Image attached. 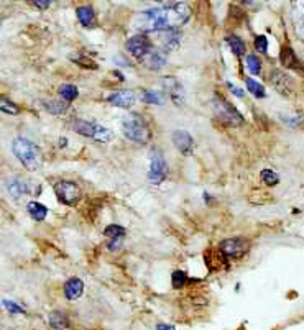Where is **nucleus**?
I'll return each mask as SVG.
<instances>
[{
	"label": "nucleus",
	"mask_w": 304,
	"mask_h": 330,
	"mask_svg": "<svg viewBox=\"0 0 304 330\" xmlns=\"http://www.w3.org/2000/svg\"><path fill=\"white\" fill-rule=\"evenodd\" d=\"M107 102L115 107L130 108L135 103V94L132 91H127V89H120V91L112 92L110 96L107 97Z\"/></svg>",
	"instance_id": "14"
},
{
	"label": "nucleus",
	"mask_w": 304,
	"mask_h": 330,
	"mask_svg": "<svg viewBox=\"0 0 304 330\" xmlns=\"http://www.w3.org/2000/svg\"><path fill=\"white\" fill-rule=\"evenodd\" d=\"M186 282H188V275H186L184 271L177 270V271L173 273V276H171V284H173V287H175V289H181V287L184 286Z\"/></svg>",
	"instance_id": "31"
},
{
	"label": "nucleus",
	"mask_w": 304,
	"mask_h": 330,
	"mask_svg": "<svg viewBox=\"0 0 304 330\" xmlns=\"http://www.w3.org/2000/svg\"><path fill=\"white\" fill-rule=\"evenodd\" d=\"M142 102L153 103V105H161V103H165V97H163L161 92H156V91H143Z\"/></svg>",
	"instance_id": "24"
},
{
	"label": "nucleus",
	"mask_w": 304,
	"mask_h": 330,
	"mask_svg": "<svg viewBox=\"0 0 304 330\" xmlns=\"http://www.w3.org/2000/svg\"><path fill=\"white\" fill-rule=\"evenodd\" d=\"M59 143H61V146H66V145H68V140H66V138H61V140H59Z\"/></svg>",
	"instance_id": "39"
},
{
	"label": "nucleus",
	"mask_w": 304,
	"mask_h": 330,
	"mask_svg": "<svg viewBox=\"0 0 304 330\" xmlns=\"http://www.w3.org/2000/svg\"><path fill=\"white\" fill-rule=\"evenodd\" d=\"M142 63H143L145 66H147L148 69L156 71V69H160V68H163V66L166 64V58H165V54H161V53H160V51L152 50V51H150V53L143 58Z\"/></svg>",
	"instance_id": "18"
},
{
	"label": "nucleus",
	"mask_w": 304,
	"mask_h": 330,
	"mask_svg": "<svg viewBox=\"0 0 304 330\" xmlns=\"http://www.w3.org/2000/svg\"><path fill=\"white\" fill-rule=\"evenodd\" d=\"M58 94L61 97V101L64 102H73L74 99L79 96V91L76 86H73V84H63V86H59L58 89Z\"/></svg>",
	"instance_id": "21"
},
{
	"label": "nucleus",
	"mask_w": 304,
	"mask_h": 330,
	"mask_svg": "<svg viewBox=\"0 0 304 330\" xmlns=\"http://www.w3.org/2000/svg\"><path fill=\"white\" fill-rule=\"evenodd\" d=\"M279 61H281V64L284 68L304 73V63L298 58L296 53L291 50V46H283L281 53H279Z\"/></svg>",
	"instance_id": "13"
},
{
	"label": "nucleus",
	"mask_w": 304,
	"mask_h": 330,
	"mask_svg": "<svg viewBox=\"0 0 304 330\" xmlns=\"http://www.w3.org/2000/svg\"><path fill=\"white\" fill-rule=\"evenodd\" d=\"M84 291V282L79 278H69L64 282V298L69 301H76L82 296Z\"/></svg>",
	"instance_id": "16"
},
{
	"label": "nucleus",
	"mask_w": 304,
	"mask_h": 330,
	"mask_svg": "<svg viewBox=\"0 0 304 330\" xmlns=\"http://www.w3.org/2000/svg\"><path fill=\"white\" fill-rule=\"evenodd\" d=\"M104 235L105 237H110V240H115V238H124L125 237V228L122 227V225H107L105 230H104Z\"/></svg>",
	"instance_id": "28"
},
{
	"label": "nucleus",
	"mask_w": 304,
	"mask_h": 330,
	"mask_svg": "<svg viewBox=\"0 0 304 330\" xmlns=\"http://www.w3.org/2000/svg\"><path fill=\"white\" fill-rule=\"evenodd\" d=\"M253 45H255V50L258 51V53H263V54H265L266 51H268V40H266V36H265V35L255 36Z\"/></svg>",
	"instance_id": "33"
},
{
	"label": "nucleus",
	"mask_w": 304,
	"mask_h": 330,
	"mask_svg": "<svg viewBox=\"0 0 304 330\" xmlns=\"http://www.w3.org/2000/svg\"><path fill=\"white\" fill-rule=\"evenodd\" d=\"M181 36L182 35L179 30H166V31H160L158 41H160V46L165 51H175L181 43Z\"/></svg>",
	"instance_id": "15"
},
{
	"label": "nucleus",
	"mask_w": 304,
	"mask_h": 330,
	"mask_svg": "<svg viewBox=\"0 0 304 330\" xmlns=\"http://www.w3.org/2000/svg\"><path fill=\"white\" fill-rule=\"evenodd\" d=\"M7 191L13 199L18 201L28 192V184L20 178H12V179H8V182H7Z\"/></svg>",
	"instance_id": "17"
},
{
	"label": "nucleus",
	"mask_w": 304,
	"mask_h": 330,
	"mask_svg": "<svg viewBox=\"0 0 304 330\" xmlns=\"http://www.w3.org/2000/svg\"><path fill=\"white\" fill-rule=\"evenodd\" d=\"M247 68H249V71L252 74H255V76H258V74L261 73V61L260 58H256L255 54H247Z\"/></svg>",
	"instance_id": "29"
},
{
	"label": "nucleus",
	"mask_w": 304,
	"mask_h": 330,
	"mask_svg": "<svg viewBox=\"0 0 304 330\" xmlns=\"http://www.w3.org/2000/svg\"><path fill=\"white\" fill-rule=\"evenodd\" d=\"M12 152L17 156V159L25 166L28 171H36L41 168L43 163V156H41L40 148L36 146L33 141L23 136H17L12 143Z\"/></svg>",
	"instance_id": "2"
},
{
	"label": "nucleus",
	"mask_w": 304,
	"mask_h": 330,
	"mask_svg": "<svg viewBox=\"0 0 304 330\" xmlns=\"http://www.w3.org/2000/svg\"><path fill=\"white\" fill-rule=\"evenodd\" d=\"M2 304L5 305V309L8 310V312H12V314H23V312H25V310H23L20 305H18L17 303H12V301L3 299Z\"/></svg>",
	"instance_id": "34"
},
{
	"label": "nucleus",
	"mask_w": 304,
	"mask_h": 330,
	"mask_svg": "<svg viewBox=\"0 0 304 330\" xmlns=\"http://www.w3.org/2000/svg\"><path fill=\"white\" fill-rule=\"evenodd\" d=\"M227 86H228V89H230L232 94H235L238 99H243V91H242V89H238L237 86H232L230 82H227Z\"/></svg>",
	"instance_id": "36"
},
{
	"label": "nucleus",
	"mask_w": 304,
	"mask_h": 330,
	"mask_svg": "<svg viewBox=\"0 0 304 330\" xmlns=\"http://www.w3.org/2000/svg\"><path fill=\"white\" fill-rule=\"evenodd\" d=\"M50 325L53 330H64L69 325V320L63 312H51L50 314Z\"/></svg>",
	"instance_id": "22"
},
{
	"label": "nucleus",
	"mask_w": 304,
	"mask_h": 330,
	"mask_svg": "<svg viewBox=\"0 0 304 330\" xmlns=\"http://www.w3.org/2000/svg\"><path fill=\"white\" fill-rule=\"evenodd\" d=\"M156 330H176V329L175 325H170V324H158Z\"/></svg>",
	"instance_id": "38"
},
{
	"label": "nucleus",
	"mask_w": 304,
	"mask_h": 330,
	"mask_svg": "<svg viewBox=\"0 0 304 330\" xmlns=\"http://www.w3.org/2000/svg\"><path fill=\"white\" fill-rule=\"evenodd\" d=\"M160 82H161V87L165 89V92L170 96L173 103L177 107H181L182 103H184L186 91H184V86H182V82L179 79L175 76H165V77H161Z\"/></svg>",
	"instance_id": "8"
},
{
	"label": "nucleus",
	"mask_w": 304,
	"mask_h": 330,
	"mask_svg": "<svg viewBox=\"0 0 304 330\" xmlns=\"http://www.w3.org/2000/svg\"><path fill=\"white\" fill-rule=\"evenodd\" d=\"M226 41H227V45L230 46L232 53L235 56H243V54H245V45H243V41L238 38L237 35H228L226 38Z\"/></svg>",
	"instance_id": "23"
},
{
	"label": "nucleus",
	"mask_w": 304,
	"mask_h": 330,
	"mask_svg": "<svg viewBox=\"0 0 304 330\" xmlns=\"http://www.w3.org/2000/svg\"><path fill=\"white\" fill-rule=\"evenodd\" d=\"M219 250L226 258H240L249 250V242L245 238H227L221 242Z\"/></svg>",
	"instance_id": "9"
},
{
	"label": "nucleus",
	"mask_w": 304,
	"mask_h": 330,
	"mask_svg": "<svg viewBox=\"0 0 304 330\" xmlns=\"http://www.w3.org/2000/svg\"><path fill=\"white\" fill-rule=\"evenodd\" d=\"M210 107H212V110H214V114H216L217 119L226 125L237 127V125H242L243 122H245V119H243V115L240 114V112H238L230 102L226 101V99L221 97V96H217V94L214 96L212 102H210Z\"/></svg>",
	"instance_id": "4"
},
{
	"label": "nucleus",
	"mask_w": 304,
	"mask_h": 330,
	"mask_svg": "<svg viewBox=\"0 0 304 330\" xmlns=\"http://www.w3.org/2000/svg\"><path fill=\"white\" fill-rule=\"evenodd\" d=\"M74 131H77L79 135L86 136V138H92L96 141H101V143H109L115 138V133L105 127H102L96 122H89V120H76L73 125Z\"/></svg>",
	"instance_id": "5"
},
{
	"label": "nucleus",
	"mask_w": 304,
	"mask_h": 330,
	"mask_svg": "<svg viewBox=\"0 0 304 330\" xmlns=\"http://www.w3.org/2000/svg\"><path fill=\"white\" fill-rule=\"evenodd\" d=\"M43 105L46 107V110L50 112V114H63V112H66L68 108V102L64 101H43Z\"/></svg>",
	"instance_id": "25"
},
{
	"label": "nucleus",
	"mask_w": 304,
	"mask_h": 330,
	"mask_svg": "<svg viewBox=\"0 0 304 330\" xmlns=\"http://www.w3.org/2000/svg\"><path fill=\"white\" fill-rule=\"evenodd\" d=\"M71 61H74V63H77L81 68H86V69H97V63H94V59L89 58V56L86 54H71Z\"/></svg>",
	"instance_id": "26"
},
{
	"label": "nucleus",
	"mask_w": 304,
	"mask_h": 330,
	"mask_svg": "<svg viewBox=\"0 0 304 330\" xmlns=\"http://www.w3.org/2000/svg\"><path fill=\"white\" fill-rule=\"evenodd\" d=\"M0 108H2V112H5V114H12V115L20 114V110H18V107L15 105V103H12L5 97H3L2 101H0Z\"/></svg>",
	"instance_id": "32"
},
{
	"label": "nucleus",
	"mask_w": 304,
	"mask_h": 330,
	"mask_svg": "<svg viewBox=\"0 0 304 330\" xmlns=\"http://www.w3.org/2000/svg\"><path fill=\"white\" fill-rule=\"evenodd\" d=\"M270 81L273 84V87L277 89L279 94L286 97H291L294 94V81L291 76H288L286 73H283L281 69H273L270 74Z\"/></svg>",
	"instance_id": "10"
},
{
	"label": "nucleus",
	"mask_w": 304,
	"mask_h": 330,
	"mask_svg": "<svg viewBox=\"0 0 304 330\" xmlns=\"http://www.w3.org/2000/svg\"><path fill=\"white\" fill-rule=\"evenodd\" d=\"M122 240L124 238H115V240H110L109 243H107V248L110 250V252H117L120 247H122Z\"/></svg>",
	"instance_id": "35"
},
{
	"label": "nucleus",
	"mask_w": 304,
	"mask_h": 330,
	"mask_svg": "<svg viewBox=\"0 0 304 330\" xmlns=\"http://www.w3.org/2000/svg\"><path fill=\"white\" fill-rule=\"evenodd\" d=\"M260 176H261V181H263L265 184L268 186V187H273V186H277L278 182H279V178H278V174L275 173V171H271V169H263V171L260 173Z\"/></svg>",
	"instance_id": "30"
},
{
	"label": "nucleus",
	"mask_w": 304,
	"mask_h": 330,
	"mask_svg": "<svg viewBox=\"0 0 304 330\" xmlns=\"http://www.w3.org/2000/svg\"><path fill=\"white\" fill-rule=\"evenodd\" d=\"M168 176V164L166 159L163 156L161 152H155L152 153V159H150V171H148V181L152 184H161L163 181Z\"/></svg>",
	"instance_id": "7"
},
{
	"label": "nucleus",
	"mask_w": 304,
	"mask_h": 330,
	"mask_svg": "<svg viewBox=\"0 0 304 330\" xmlns=\"http://www.w3.org/2000/svg\"><path fill=\"white\" fill-rule=\"evenodd\" d=\"M122 133L125 138L135 141L138 145H147L152 140V130L145 119L138 114H128L122 120Z\"/></svg>",
	"instance_id": "3"
},
{
	"label": "nucleus",
	"mask_w": 304,
	"mask_h": 330,
	"mask_svg": "<svg viewBox=\"0 0 304 330\" xmlns=\"http://www.w3.org/2000/svg\"><path fill=\"white\" fill-rule=\"evenodd\" d=\"M191 17V10L188 3L173 2L165 7L152 8L140 13L137 18V28L140 31H166L177 30L184 23H188Z\"/></svg>",
	"instance_id": "1"
},
{
	"label": "nucleus",
	"mask_w": 304,
	"mask_h": 330,
	"mask_svg": "<svg viewBox=\"0 0 304 330\" xmlns=\"http://www.w3.org/2000/svg\"><path fill=\"white\" fill-rule=\"evenodd\" d=\"M76 13H77V20L82 26H86V28L94 26V10H92L91 7H87V5L79 7Z\"/></svg>",
	"instance_id": "20"
},
{
	"label": "nucleus",
	"mask_w": 304,
	"mask_h": 330,
	"mask_svg": "<svg viewBox=\"0 0 304 330\" xmlns=\"http://www.w3.org/2000/svg\"><path fill=\"white\" fill-rule=\"evenodd\" d=\"M54 194L64 205H76L81 199V187L73 181H58L54 184Z\"/></svg>",
	"instance_id": "6"
},
{
	"label": "nucleus",
	"mask_w": 304,
	"mask_h": 330,
	"mask_svg": "<svg viewBox=\"0 0 304 330\" xmlns=\"http://www.w3.org/2000/svg\"><path fill=\"white\" fill-rule=\"evenodd\" d=\"M127 50L133 58L143 61V58L152 51V41L148 40L147 35H135L127 41Z\"/></svg>",
	"instance_id": "11"
},
{
	"label": "nucleus",
	"mask_w": 304,
	"mask_h": 330,
	"mask_svg": "<svg viewBox=\"0 0 304 330\" xmlns=\"http://www.w3.org/2000/svg\"><path fill=\"white\" fill-rule=\"evenodd\" d=\"M30 3H31V5H35V7H38V8H48L51 5L50 0H43V2H30Z\"/></svg>",
	"instance_id": "37"
},
{
	"label": "nucleus",
	"mask_w": 304,
	"mask_h": 330,
	"mask_svg": "<svg viewBox=\"0 0 304 330\" xmlns=\"http://www.w3.org/2000/svg\"><path fill=\"white\" fill-rule=\"evenodd\" d=\"M171 140H173V145H175L182 154H191V153H193L194 140H193V136L188 133V131L175 130V131H173V135H171Z\"/></svg>",
	"instance_id": "12"
},
{
	"label": "nucleus",
	"mask_w": 304,
	"mask_h": 330,
	"mask_svg": "<svg viewBox=\"0 0 304 330\" xmlns=\"http://www.w3.org/2000/svg\"><path fill=\"white\" fill-rule=\"evenodd\" d=\"M245 84H247V89H249V92L253 94L256 99H263L265 97V89H263V86H261L260 82H256L255 79L247 77L245 79Z\"/></svg>",
	"instance_id": "27"
},
{
	"label": "nucleus",
	"mask_w": 304,
	"mask_h": 330,
	"mask_svg": "<svg viewBox=\"0 0 304 330\" xmlns=\"http://www.w3.org/2000/svg\"><path fill=\"white\" fill-rule=\"evenodd\" d=\"M26 210H28V214L31 215V219L33 220H43L46 215H48V207L46 205H43L41 202H28L26 204Z\"/></svg>",
	"instance_id": "19"
}]
</instances>
